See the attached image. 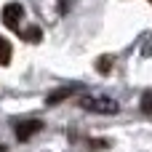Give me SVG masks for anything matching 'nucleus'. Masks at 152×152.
Instances as JSON below:
<instances>
[{
  "label": "nucleus",
  "mask_w": 152,
  "mask_h": 152,
  "mask_svg": "<svg viewBox=\"0 0 152 152\" xmlns=\"http://www.w3.org/2000/svg\"><path fill=\"white\" fill-rule=\"evenodd\" d=\"M83 110H88V112H102V115H115V112H118V104L110 102V99H86V102H83Z\"/></svg>",
  "instance_id": "f03ea898"
},
{
  "label": "nucleus",
  "mask_w": 152,
  "mask_h": 152,
  "mask_svg": "<svg viewBox=\"0 0 152 152\" xmlns=\"http://www.w3.org/2000/svg\"><path fill=\"white\" fill-rule=\"evenodd\" d=\"M24 19V8L19 5V3H8L5 8H3V24L8 27V29H13V32H19V21Z\"/></svg>",
  "instance_id": "f257e3e1"
},
{
  "label": "nucleus",
  "mask_w": 152,
  "mask_h": 152,
  "mask_svg": "<svg viewBox=\"0 0 152 152\" xmlns=\"http://www.w3.org/2000/svg\"><path fill=\"white\" fill-rule=\"evenodd\" d=\"M11 61V43L0 37V64H8Z\"/></svg>",
  "instance_id": "39448f33"
},
{
  "label": "nucleus",
  "mask_w": 152,
  "mask_h": 152,
  "mask_svg": "<svg viewBox=\"0 0 152 152\" xmlns=\"http://www.w3.org/2000/svg\"><path fill=\"white\" fill-rule=\"evenodd\" d=\"M142 110H144L147 115H152V94H144V96H142Z\"/></svg>",
  "instance_id": "423d86ee"
},
{
  "label": "nucleus",
  "mask_w": 152,
  "mask_h": 152,
  "mask_svg": "<svg viewBox=\"0 0 152 152\" xmlns=\"http://www.w3.org/2000/svg\"><path fill=\"white\" fill-rule=\"evenodd\" d=\"M0 152H5V147H0Z\"/></svg>",
  "instance_id": "6e6552de"
},
{
  "label": "nucleus",
  "mask_w": 152,
  "mask_h": 152,
  "mask_svg": "<svg viewBox=\"0 0 152 152\" xmlns=\"http://www.w3.org/2000/svg\"><path fill=\"white\" fill-rule=\"evenodd\" d=\"M40 128H43V123H40V120L19 123V126H16V139H19V142H27V139H29V136H35Z\"/></svg>",
  "instance_id": "7ed1b4c3"
},
{
  "label": "nucleus",
  "mask_w": 152,
  "mask_h": 152,
  "mask_svg": "<svg viewBox=\"0 0 152 152\" xmlns=\"http://www.w3.org/2000/svg\"><path fill=\"white\" fill-rule=\"evenodd\" d=\"M72 94H75V88H59V91H53V94L45 99V104H51V107H53L56 102H61V99H67V96H72Z\"/></svg>",
  "instance_id": "20e7f679"
},
{
  "label": "nucleus",
  "mask_w": 152,
  "mask_h": 152,
  "mask_svg": "<svg viewBox=\"0 0 152 152\" xmlns=\"http://www.w3.org/2000/svg\"><path fill=\"white\" fill-rule=\"evenodd\" d=\"M110 61H112L110 56H102V59H99V64H96V67H99V72H110Z\"/></svg>",
  "instance_id": "0eeeda50"
},
{
  "label": "nucleus",
  "mask_w": 152,
  "mask_h": 152,
  "mask_svg": "<svg viewBox=\"0 0 152 152\" xmlns=\"http://www.w3.org/2000/svg\"><path fill=\"white\" fill-rule=\"evenodd\" d=\"M147 3H152V0H147Z\"/></svg>",
  "instance_id": "1a4fd4ad"
}]
</instances>
